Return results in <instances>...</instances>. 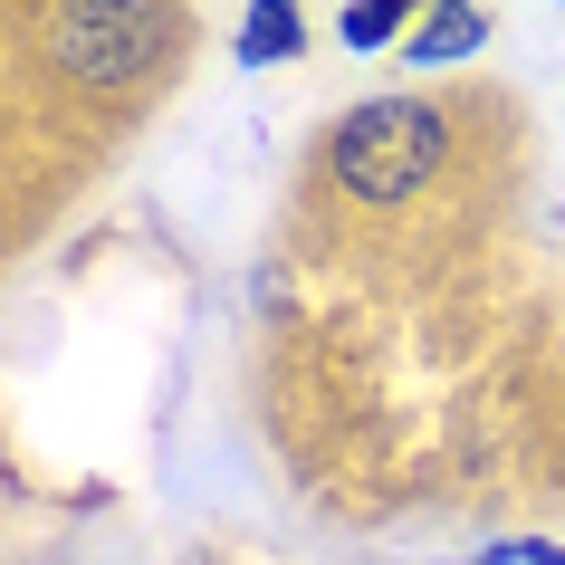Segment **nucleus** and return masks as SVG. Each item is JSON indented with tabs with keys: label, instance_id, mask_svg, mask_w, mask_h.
Returning a JSON list of instances; mask_svg holds the SVG:
<instances>
[{
	"label": "nucleus",
	"instance_id": "f257e3e1",
	"mask_svg": "<svg viewBox=\"0 0 565 565\" xmlns=\"http://www.w3.org/2000/svg\"><path fill=\"white\" fill-rule=\"evenodd\" d=\"M441 163H450V135L413 96H374L355 116H335V135H327V173L355 202H413Z\"/></svg>",
	"mask_w": 565,
	"mask_h": 565
},
{
	"label": "nucleus",
	"instance_id": "f03ea898",
	"mask_svg": "<svg viewBox=\"0 0 565 565\" xmlns=\"http://www.w3.org/2000/svg\"><path fill=\"white\" fill-rule=\"evenodd\" d=\"M182 39L173 0H49V58L77 87H135Z\"/></svg>",
	"mask_w": 565,
	"mask_h": 565
},
{
	"label": "nucleus",
	"instance_id": "7ed1b4c3",
	"mask_svg": "<svg viewBox=\"0 0 565 565\" xmlns=\"http://www.w3.org/2000/svg\"><path fill=\"white\" fill-rule=\"evenodd\" d=\"M479 39H489V20H479L470 0H431V10L413 20V39H403V49H413L422 67H450V58H470Z\"/></svg>",
	"mask_w": 565,
	"mask_h": 565
},
{
	"label": "nucleus",
	"instance_id": "20e7f679",
	"mask_svg": "<svg viewBox=\"0 0 565 565\" xmlns=\"http://www.w3.org/2000/svg\"><path fill=\"white\" fill-rule=\"evenodd\" d=\"M307 49V10L298 0H249V20H239V67H278Z\"/></svg>",
	"mask_w": 565,
	"mask_h": 565
},
{
	"label": "nucleus",
	"instance_id": "39448f33",
	"mask_svg": "<svg viewBox=\"0 0 565 565\" xmlns=\"http://www.w3.org/2000/svg\"><path fill=\"white\" fill-rule=\"evenodd\" d=\"M345 49H393V39H413V0H345Z\"/></svg>",
	"mask_w": 565,
	"mask_h": 565
},
{
	"label": "nucleus",
	"instance_id": "423d86ee",
	"mask_svg": "<svg viewBox=\"0 0 565 565\" xmlns=\"http://www.w3.org/2000/svg\"><path fill=\"white\" fill-rule=\"evenodd\" d=\"M470 565H556V546H536V536H508V546H489V556Z\"/></svg>",
	"mask_w": 565,
	"mask_h": 565
}]
</instances>
